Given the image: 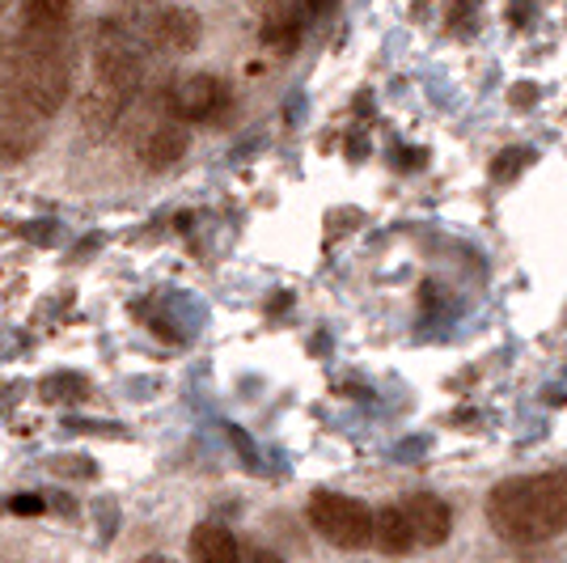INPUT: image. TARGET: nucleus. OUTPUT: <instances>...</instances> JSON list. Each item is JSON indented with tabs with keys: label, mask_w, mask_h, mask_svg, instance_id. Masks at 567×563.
Wrapping results in <instances>:
<instances>
[{
	"label": "nucleus",
	"mask_w": 567,
	"mask_h": 563,
	"mask_svg": "<svg viewBox=\"0 0 567 563\" xmlns=\"http://www.w3.org/2000/svg\"><path fill=\"white\" fill-rule=\"evenodd\" d=\"M72 81V51L64 34L22 30L0 39V119L30 123L64 106Z\"/></svg>",
	"instance_id": "1"
},
{
	"label": "nucleus",
	"mask_w": 567,
	"mask_h": 563,
	"mask_svg": "<svg viewBox=\"0 0 567 563\" xmlns=\"http://www.w3.org/2000/svg\"><path fill=\"white\" fill-rule=\"evenodd\" d=\"M487 521L504 542L538 546L567 530V470L517 474L487 495Z\"/></svg>",
	"instance_id": "2"
},
{
	"label": "nucleus",
	"mask_w": 567,
	"mask_h": 563,
	"mask_svg": "<svg viewBox=\"0 0 567 563\" xmlns=\"http://www.w3.org/2000/svg\"><path fill=\"white\" fill-rule=\"evenodd\" d=\"M309 525L331 546H343V551H360V546L373 542V513L355 495L313 492V500H309Z\"/></svg>",
	"instance_id": "3"
},
{
	"label": "nucleus",
	"mask_w": 567,
	"mask_h": 563,
	"mask_svg": "<svg viewBox=\"0 0 567 563\" xmlns=\"http://www.w3.org/2000/svg\"><path fill=\"white\" fill-rule=\"evenodd\" d=\"M166 106L178 123H220L234 106V90H229L225 76L190 72L166 90Z\"/></svg>",
	"instance_id": "4"
},
{
	"label": "nucleus",
	"mask_w": 567,
	"mask_h": 563,
	"mask_svg": "<svg viewBox=\"0 0 567 563\" xmlns=\"http://www.w3.org/2000/svg\"><path fill=\"white\" fill-rule=\"evenodd\" d=\"M141 43H148L153 51H166V55H183V51L199 43V18L190 9H183V4H162L144 22Z\"/></svg>",
	"instance_id": "5"
},
{
	"label": "nucleus",
	"mask_w": 567,
	"mask_h": 563,
	"mask_svg": "<svg viewBox=\"0 0 567 563\" xmlns=\"http://www.w3.org/2000/svg\"><path fill=\"white\" fill-rule=\"evenodd\" d=\"M399 509L406 513V521H411V534H415V546H441V542L450 539L453 513H450V504H445L441 495L415 492V495H406V500H402Z\"/></svg>",
	"instance_id": "6"
},
{
	"label": "nucleus",
	"mask_w": 567,
	"mask_h": 563,
	"mask_svg": "<svg viewBox=\"0 0 567 563\" xmlns=\"http://www.w3.org/2000/svg\"><path fill=\"white\" fill-rule=\"evenodd\" d=\"M136 153H141V162L148 165V170H169L174 162H183V153H187V127L169 115L157 119L141 136Z\"/></svg>",
	"instance_id": "7"
},
{
	"label": "nucleus",
	"mask_w": 567,
	"mask_h": 563,
	"mask_svg": "<svg viewBox=\"0 0 567 563\" xmlns=\"http://www.w3.org/2000/svg\"><path fill=\"white\" fill-rule=\"evenodd\" d=\"M127 102H132L127 90H118V85H111V81H97L94 76L90 94L81 98V123H85L94 136H106V132L118 123V115H123Z\"/></svg>",
	"instance_id": "8"
},
{
	"label": "nucleus",
	"mask_w": 567,
	"mask_h": 563,
	"mask_svg": "<svg viewBox=\"0 0 567 563\" xmlns=\"http://www.w3.org/2000/svg\"><path fill=\"white\" fill-rule=\"evenodd\" d=\"M301 25H306L301 0H271L267 13H262V43L288 55V51L297 48V39H301Z\"/></svg>",
	"instance_id": "9"
},
{
	"label": "nucleus",
	"mask_w": 567,
	"mask_h": 563,
	"mask_svg": "<svg viewBox=\"0 0 567 563\" xmlns=\"http://www.w3.org/2000/svg\"><path fill=\"white\" fill-rule=\"evenodd\" d=\"M190 560L195 563H241L237 539L220 521H199L190 530Z\"/></svg>",
	"instance_id": "10"
},
{
	"label": "nucleus",
	"mask_w": 567,
	"mask_h": 563,
	"mask_svg": "<svg viewBox=\"0 0 567 563\" xmlns=\"http://www.w3.org/2000/svg\"><path fill=\"white\" fill-rule=\"evenodd\" d=\"M373 546L385 551V555H406L415 546V534H411V521L402 513L399 504L390 509H378L373 513Z\"/></svg>",
	"instance_id": "11"
},
{
	"label": "nucleus",
	"mask_w": 567,
	"mask_h": 563,
	"mask_svg": "<svg viewBox=\"0 0 567 563\" xmlns=\"http://www.w3.org/2000/svg\"><path fill=\"white\" fill-rule=\"evenodd\" d=\"M69 9H72V0H25L22 30H34V34H64Z\"/></svg>",
	"instance_id": "12"
},
{
	"label": "nucleus",
	"mask_w": 567,
	"mask_h": 563,
	"mask_svg": "<svg viewBox=\"0 0 567 563\" xmlns=\"http://www.w3.org/2000/svg\"><path fill=\"white\" fill-rule=\"evenodd\" d=\"M39 149V136L30 123H13V119H0V165H13L30 157Z\"/></svg>",
	"instance_id": "13"
},
{
	"label": "nucleus",
	"mask_w": 567,
	"mask_h": 563,
	"mask_svg": "<svg viewBox=\"0 0 567 563\" xmlns=\"http://www.w3.org/2000/svg\"><path fill=\"white\" fill-rule=\"evenodd\" d=\"M39 395H43L48 402H81L85 395H90V381H85L81 373H55L39 386Z\"/></svg>",
	"instance_id": "14"
},
{
	"label": "nucleus",
	"mask_w": 567,
	"mask_h": 563,
	"mask_svg": "<svg viewBox=\"0 0 567 563\" xmlns=\"http://www.w3.org/2000/svg\"><path fill=\"white\" fill-rule=\"evenodd\" d=\"M51 470L55 474H69V479H94L97 467L90 458H81V453H60V458H51Z\"/></svg>",
	"instance_id": "15"
},
{
	"label": "nucleus",
	"mask_w": 567,
	"mask_h": 563,
	"mask_svg": "<svg viewBox=\"0 0 567 563\" xmlns=\"http://www.w3.org/2000/svg\"><path fill=\"white\" fill-rule=\"evenodd\" d=\"M94 513H97V525H102V542H111L115 539V525H118V504L111 500V495H102L94 504Z\"/></svg>",
	"instance_id": "16"
},
{
	"label": "nucleus",
	"mask_w": 567,
	"mask_h": 563,
	"mask_svg": "<svg viewBox=\"0 0 567 563\" xmlns=\"http://www.w3.org/2000/svg\"><path fill=\"white\" fill-rule=\"evenodd\" d=\"M225 432H229V441H234V449L241 453V462L250 470H259V453H255V446H250V437L241 432V428H234V423H225Z\"/></svg>",
	"instance_id": "17"
},
{
	"label": "nucleus",
	"mask_w": 567,
	"mask_h": 563,
	"mask_svg": "<svg viewBox=\"0 0 567 563\" xmlns=\"http://www.w3.org/2000/svg\"><path fill=\"white\" fill-rule=\"evenodd\" d=\"M9 509H13V513H22V516L43 513V509H48V495H43V492H22V495H13V500H9Z\"/></svg>",
	"instance_id": "18"
},
{
	"label": "nucleus",
	"mask_w": 567,
	"mask_h": 563,
	"mask_svg": "<svg viewBox=\"0 0 567 563\" xmlns=\"http://www.w3.org/2000/svg\"><path fill=\"white\" fill-rule=\"evenodd\" d=\"M334 0H301V9H306V18H318V13H327Z\"/></svg>",
	"instance_id": "19"
},
{
	"label": "nucleus",
	"mask_w": 567,
	"mask_h": 563,
	"mask_svg": "<svg viewBox=\"0 0 567 563\" xmlns=\"http://www.w3.org/2000/svg\"><path fill=\"white\" fill-rule=\"evenodd\" d=\"M250 563H284V560L276 551H267V546H255V551H250Z\"/></svg>",
	"instance_id": "20"
},
{
	"label": "nucleus",
	"mask_w": 567,
	"mask_h": 563,
	"mask_svg": "<svg viewBox=\"0 0 567 563\" xmlns=\"http://www.w3.org/2000/svg\"><path fill=\"white\" fill-rule=\"evenodd\" d=\"M141 563H174V560H169V555H144Z\"/></svg>",
	"instance_id": "21"
},
{
	"label": "nucleus",
	"mask_w": 567,
	"mask_h": 563,
	"mask_svg": "<svg viewBox=\"0 0 567 563\" xmlns=\"http://www.w3.org/2000/svg\"><path fill=\"white\" fill-rule=\"evenodd\" d=\"M9 4H13V0H0V13H4V9H9Z\"/></svg>",
	"instance_id": "22"
}]
</instances>
